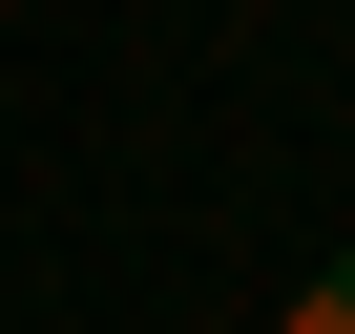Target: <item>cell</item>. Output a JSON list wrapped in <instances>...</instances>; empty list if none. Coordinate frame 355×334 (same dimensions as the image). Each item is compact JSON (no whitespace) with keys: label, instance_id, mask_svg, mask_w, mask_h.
Returning <instances> with one entry per match:
<instances>
[{"label":"cell","instance_id":"1","mask_svg":"<svg viewBox=\"0 0 355 334\" xmlns=\"http://www.w3.org/2000/svg\"><path fill=\"white\" fill-rule=\"evenodd\" d=\"M293 334H355V251H334V272H313V292H293Z\"/></svg>","mask_w":355,"mask_h":334}]
</instances>
